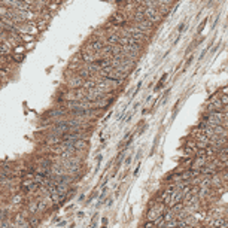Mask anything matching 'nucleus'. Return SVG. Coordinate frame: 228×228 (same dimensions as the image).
<instances>
[{"label": "nucleus", "mask_w": 228, "mask_h": 228, "mask_svg": "<svg viewBox=\"0 0 228 228\" xmlns=\"http://www.w3.org/2000/svg\"><path fill=\"white\" fill-rule=\"evenodd\" d=\"M142 14H143V15H145V18H146L148 21H151V23H158V21H161V20H163V15L160 14V11H158V9H149V8H145Z\"/></svg>", "instance_id": "obj_1"}, {"label": "nucleus", "mask_w": 228, "mask_h": 228, "mask_svg": "<svg viewBox=\"0 0 228 228\" xmlns=\"http://www.w3.org/2000/svg\"><path fill=\"white\" fill-rule=\"evenodd\" d=\"M124 20H125V15H124V14H121V12L112 17V23H114V24H119V23H124Z\"/></svg>", "instance_id": "obj_2"}]
</instances>
